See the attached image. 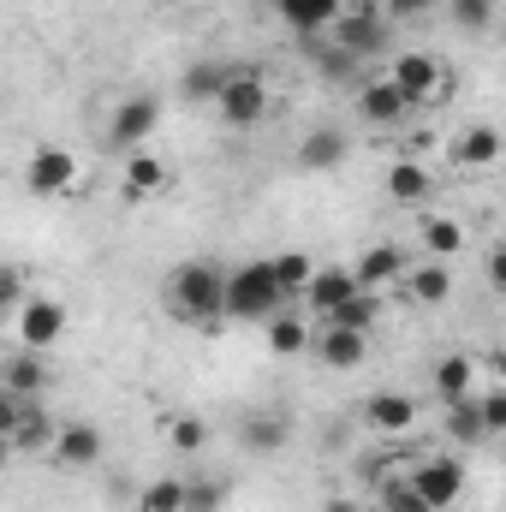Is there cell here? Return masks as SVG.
<instances>
[{"instance_id": "1", "label": "cell", "mask_w": 506, "mask_h": 512, "mask_svg": "<svg viewBox=\"0 0 506 512\" xmlns=\"http://www.w3.org/2000/svg\"><path fill=\"white\" fill-rule=\"evenodd\" d=\"M221 298H227V268L221 262H209V256H191V262H179L173 274H167V310L179 316V322H221L227 310H221Z\"/></svg>"}, {"instance_id": "2", "label": "cell", "mask_w": 506, "mask_h": 512, "mask_svg": "<svg viewBox=\"0 0 506 512\" xmlns=\"http://www.w3.org/2000/svg\"><path fill=\"white\" fill-rule=\"evenodd\" d=\"M286 304H292V298L280 292V280H274L268 256L227 268V298H221V310H227L233 322H268V316H274V310H286Z\"/></svg>"}, {"instance_id": "3", "label": "cell", "mask_w": 506, "mask_h": 512, "mask_svg": "<svg viewBox=\"0 0 506 512\" xmlns=\"http://www.w3.org/2000/svg\"><path fill=\"white\" fill-rule=\"evenodd\" d=\"M399 96H405V108L411 114H423V108H441L447 102V90H453V78H447V66L435 60V54H423V48H405V54H393V66L381 72Z\"/></svg>"}, {"instance_id": "4", "label": "cell", "mask_w": 506, "mask_h": 512, "mask_svg": "<svg viewBox=\"0 0 506 512\" xmlns=\"http://www.w3.org/2000/svg\"><path fill=\"white\" fill-rule=\"evenodd\" d=\"M209 108H215V120L227 131H256L274 114V84L262 72H251V66H233V78L221 84V96Z\"/></svg>"}, {"instance_id": "5", "label": "cell", "mask_w": 506, "mask_h": 512, "mask_svg": "<svg viewBox=\"0 0 506 512\" xmlns=\"http://www.w3.org/2000/svg\"><path fill=\"white\" fill-rule=\"evenodd\" d=\"M399 477L411 483V495L429 512H453L465 501V465H459L453 453H423V459H411Z\"/></svg>"}, {"instance_id": "6", "label": "cell", "mask_w": 506, "mask_h": 512, "mask_svg": "<svg viewBox=\"0 0 506 512\" xmlns=\"http://www.w3.org/2000/svg\"><path fill=\"white\" fill-rule=\"evenodd\" d=\"M328 36H334V42H340L352 60H364V66H370V60H381V54H387V42H393V24L381 18L376 6H340V18L328 24Z\"/></svg>"}, {"instance_id": "7", "label": "cell", "mask_w": 506, "mask_h": 512, "mask_svg": "<svg viewBox=\"0 0 506 512\" xmlns=\"http://www.w3.org/2000/svg\"><path fill=\"white\" fill-rule=\"evenodd\" d=\"M78 179H84V167H78L72 149H60V143L30 149V167H24L30 197H66V191H78Z\"/></svg>"}, {"instance_id": "8", "label": "cell", "mask_w": 506, "mask_h": 512, "mask_svg": "<svg viewBox=\"0 0 506 512\" xmlns=\"http://www.w3.org/2000/svg\"><path fill=\"white\" fill-rule=\"evenodd\" d=\"M12 316H18V346H24V352H48V346H60V334H66V304H60V298L24 292Z\"/></svg>"}, {"instance_id": "9", "label": "cell", "mask_w": 506, "mask_h": 512, "mask_svg": "<svg viewBox=\"0 0 506 512\" xmlns=\"http://www.w3.org/2000/svg\"><path fill=\"white\" fill-rule=\"evenodd\" d=\"M161 126V96H149V90H137L126 96L120 108H114V120H108V149H143L149 143V131Z\"/></svg>"}, {"instance_id": "10", "label": "cell", "mask_w": 506, "mask_h": 512, "mask_svg": "<svg viewBox=\"0 0 506 512\" xmlns=\"http://www.w3.org/2000/svg\"><path fill=\"white\" fill-rule=\"evenodd\" d=\"M417 417H423V399H411V393H399V387H381V393L364 399V429H376V435H387V441L411 435Z\"/></svg>"}, {"instance_id": "11", "label": "cell", "mask_w": 506, "mask_h": 512, "mask_svg": "<svg viewBox=\"0 0 506 512\" xmlns=\"http://www.w3.org/2000/svg\"><path fill=\"white\" fill-rule=\"evenodd\" d=\"M102 429L96 423H54V441H48V453H54V465H66V471H90V465H102Z\"/></svg>"}, {"instance_id": "12", "label": "cell", "mask_w": 506, "mask_h": 512, "mask_svg": "<svg viewBox=\"0 0 506 512\" xmlns=\"http://www.w3.org/2000/svg\"><path fill=\"white\" fill-rule=\"evenodd\" d=\"M358 292V280H352V268L346 262H316V274L304 280V292H298V310H310V316H328L340 298H352Z\"/></svg>"}, {"instance_id": "13", "label": "cell", "mask_w": 506, "mask_h": 512, "mask_svg": "<svg viewBox=\"0 0 506 512\" xmlns=\"http://www.w3.org/2000/svg\"><path fill=\"white\" fill-rule=\"evenodd\" d=\"M364 352H370V334H352V328H334V322H322V328L310 334V358H316L322 370H358Z\"/></svg>"}, {"instance_id": "14", "label": "cell", "mask_w": 506, "mask_h": 512, "mask_svg": "<svg viewBox=\"0 0 506 512\" xmlns=\"http://www.w3.org/2000/svg\"><path fill=\"white\" fill-rule=\"evenodd\" d=\"M120 185H126L131 203H149V197H161V191L173 185V167H167L155 149H126V161H120Z\"/></svg>"}, {"instance_id": "15", "label": "cell", "mask_w": 506, "mask_h": 512, "mask_svg": "<svg viewBox=\"0 0 506 512\" xmlns=\"http://www.w3.org/2000/svg\"><path fill=\"white\" fill-rule=\"evenodd\" d=\"M346 268H352L358 292H381V286H399V280H405L411 251H405V245H370V251L358 256V262H346Z\"/></svg>"}, {"instance_id": "16", "label": "cell", "mask_w": 506, "mask_h": 512, "mask_svg": "<svg viewBox=\"0 0 506 512\" xmlns=\"http://www.w3.org/2000/svg\"><path fill=\"white\" fill-rule=\"evenodd\" d=\"M358 114H364V126H405L411 120V108H405V96L387 84V78H358Z\"/></svg>"}, {"instance_id": "17", "label": "cell", "mask_w": 506, "mask_h": 512, "mask_svg": "<svg viewBox=\"0 0 506 512\" xmlns=\"http://www.w3.org/2000/svg\"><path fill=\"white\" fill-rule=\"evenodd\" d=\"M447 161H453L459 173H489V167L501 161V131L495 126H465L447 143Z\"/></svg>"}, {"instance_id": "18", "label": "cell", "mask_w": 506, "mask_h": 512, "mask_svg": "<svg viewBox=\"0 0 506 512\" xmlns=\"http://www.w3.org/2000/svg\"><path fill=\"white\" fill-rule=\"evenodd\" d=\"M346 155H352V137L340 126H316V131H304V143H298V167H310V173H334Z\"/></svg>"}, {"instance_id": "19", "label": "cell", "mask_w": 506, "mask_h": 512, "mask_svg": "<svg viewBox=\"0 0 506 512\" xmlns=\"http://www.w3.org/2000/svg\"><path fill=\"white\" fill-rule=\"evenodd\" d=\"M262 328V340H268V352L274 358H298V352H310V322L298 316V304H286V310H274L268 322H256Z\"/></svg>"}, {"instance_id": "20", "label": "cell", "mask_w": 506, "mask_h": 512, "mask_svg": "<svg viewBox=\"0 0 506 512\" xmlns=\"http://www.w3.org/2000/svg\"><path fill=\"white\" fill-rule=\"evenodd\" d=\"M286 435H292V429H286L280 411H245V417H239V447L256 453V459H274V453L286 447Z\"/></svg>"}, {"instance_id": "21", "label": "cell", "mask_w": 506, "mask_h": 512, "mask_svg": "<svg viewBox=\"0 0 506 512\" xmlns=\"http://www.w3.org/2000/svg\"><path fill=\"white\" fill-rule=\"evenodd\" d=\"M48 387V358L42 352H12L6 364H0V393H12V399H36Z\"/></svg>"}, {"instance_id": "22", "label": "cell", "mask_w": 506, "mask_h": 512, "mask_svg": "<svg viewBox=\"0 0 506 512\" xmlns=\"http://www.w3.org/2000/svg\"><path fill=\"white\" fill-rule=\"evenodd\" d=\"M233 78V66L227 60H191L185 72H179V102H191V108H209L215 96H221V84Z\"/></svg>"}, {"instance_id": "23", "label": "cell", "mask_w": 506, "mask_h": 512, "mask_svg": "<svg viewBox=\"0 0 506 512\" xmlns=\"http://www.w3.org/2000/svg\"><path fill=\"white\" fill-rule=\"evenodd\" d=\"M268 6L286 18V30H292V36H322V30L340 18V6H346V0H268Z\"/></svg>"}, {"instance_id": "24", "label": "cell", "mask_w": 506, "mask_h": 512, "mask_svg": "<svg viewBox=\"0 0 506 512\" xmlns=\"http://www.w3.org/2000/svg\"><path fill=\"white\" fill-rule=\"evenodd\" d=\"M405 292H411V304L435 310V304L453 298V268H447V262H411V268H405Z\"/></svg>"}, {"instance_id": "25", "label": "cell", "mask_w": 506, "mask_h": 512, "mask_svg": "<svg viewBox=\"0 0 506 512\" xmlns=\"http://www.w3.org/2000/svg\"><path fill=\"white\" fill-rule=\"evenodd\" d=\"M429 387H435V399H441V405H447V399L477 393V358H471V352H447V358L429 370Z\"/></svg>"}, {"instance_id": "26", "label": "cell", "mask_w": 506, "mask_h": 512, "mask_svg": "<svg viewBox=\"0 0 506 512\" xmlns=\"http://www.w3.org/2000/svg\"><path fill=\"white\" fill-rule=\"evenodd\" d=\"M298 48L316 60V72H322V78H364V60H352L328 30H322V36H298Z\"/></svg>"}, {"instance_id": "27", "label": "cell", "mask_w": 506, "mask_h": 512, "mask_svg": "<svg viewBox=\"0 0 506 512\" xmlns=\"http://www.w3.org/2000/svg\"><path fill=\"white\" fill-rule=\"evenodd\" d=\"M429 191H435V179H429V167L423 161H393L387 167V197L393 203H405V209H417V203H429Z\"/></svg>"}, {"instance_id": "28", "label": "cell", "mask_w": 506, "mask_h": 512, "mask_svg": "<svg viewBox=\"0 0 506 512\" xmlns=\"http://www.w3.org/2000/svg\"><path fill=\"white\" fill-rule=\"evenodd\" d=\"M417 239H423V256H429V262L465 256V227H459L453 215H423V221H417Z\"/></svg>"}, {"instance_id": "29", "label": "cell", "mask_w": 506, "mask_h": 512, "mask_svg": "<svg viewBox=\"0 0 506 512\" xmlns=\"http://www.w3.org/2000/svg\"><path fill=\"white\" fill-rule=\"evenodd\" d=\"M48 441H54V423H48V411H42L36 399H24V405H18V423H12V435H6V447H18V453H48Z\"/></svg>"}, {"instance_id": "30", "label": "cell", "mask_w": 506, "mask_h": 512, "mask_svg": "<svg viewBox=\"0 0 506 512\" xmlns=\"http://www.w3.org/2000/svg\"><path fill=\"white\" fill-rule=\"evenodd\" d=\"M376 316H381V298H376V292H352V298H340L322 322L352 328V334H370V328H376Z\"/></svg>"}, {"instance_id": "31", "label": "cell", "mask_w": 506, "mask_h": 512, "mask_svg": "<svg viewBox=\"0 0 506 512\" xmlns=\"http://www.w3.org/2000/svg\"><path fill=\"white\" fill-rule=\"evenodd\" d=\"M447 435H453L459 447H483V441H489V435H483L477 393H465V399H447Z\"/></svg>"}, {"instance_id": "32", "label": "cell", "mask_w": 506, "mask_h": 512, "mask_svg": "<svg viewBox=\"0 0 506 512\" xmlns=\"http://www.w3.org/2000/svg\"><path fill=\"white\" fill-rule=\"evenodd\" d=\"M268 268H274V280H280V292L298 304V292H304V280L316 274V256L310 251H280V256H268Z\"/></svg>"}, {"instance_id": "33", "label": "cell", "mask_w": 506, "mask_h": 512, "mask_svg": "<svg viewBox=\"0 0 506 512\" xmlns=\"http://www.w3.org/2000/svg\"><path fill=\"white\" fill-rule=\"evenodd\" d=\"M137 512H185V477H149L137 495Z\"/></svg>"}, {"instance_id": "34", "label": "cell", "mask_w": 506, "mask_h": 512, "mask_svg": "<svg viewBox=\"0 0 506 512\" xmlns=\"http://www.w3.org/2000/svg\"><path fill=\"white\" fill-rule=\"evenodd\" d=\"M227 507V477H185V512H221Z\"/></svg>"}, {"instance_id": "35", "label": "cell", "mask_w": 506, "mask_h": 512, "mask_svg": "<svg viewBox=\"0 0 506 512\" xmlns=\"http://www.w3.org/2000/svg\"><path fill=\"white\" fill-rule=\"evenodd\" d=\"M167 447L173 453H203L209 447V423L203 417H173L167 423Z\"/></svg>"}, {"instance_id": "36", "label": "cell", "mask_w": 506, "mask_h": 512, "mask_svg": "<svg viewBox=\"0 0 506 512\" xmlns=\"http://www.w3.org/2000/svg\"><path fill=\"white\" fill-rule=\"evenodd\" d=\"M477 411H483V435H489V441L506 435V387H483V393H477Z\"/></svg>"}, {"instance_id": "37", "label": "cell", "mask_w": 506, "mask_h": 512, "mask_svg": "<svg viewBox=\"0 0 506 512\" xmlns=\"http://www.w3.org/2000/svg\"><path fill=\"white\" fill-rule=\"evenodd\" d=\"M376 495H381V507H376V512H429L423 501H417V495H411V483H405V477H387Z\"/></svg>"}, {"instance_id": "38", "label": "cell", "mask_w": 506, "mask_h": 512, "mask_svg": "<svg viewBox=\"0 0 506 512\" xmlns=\"http://www.w3.org/2000/svg\"><path fill=\"white\" fill-rule=\"evenodd\" d=\"M447 6L465 30H489V18H495V0H447Z\"/></svg>"}, {"instance_id": "39", "label": "cell", "mask_w": 506, "mask_h": 512, "mask_svg": "<svg viewBox=\"0 0 506 512\" xmlns=\"http://www.w3.org/2000/svg\"><path fill=\"white\" fill-rule=\"evenodd\" d=\"M429 6H441V0H381V18L393 24V18H423Z\"/></svg>"}, {"instance_id": "40", "label": "cell", "mask_w": 506, "mask_h": 512, "mask_svg": "<svg viewBox=\"0 0 506 512\" xmlns=\"http://www.w3.org/2000/svg\"><path fill=\"white\" fill-rule=\"evenodd\" d=\"M18 298H24V280H18V268H0V316H6V310H18Z\"/></svg>"}, {"instance_id": "41", "label": "cell", "mask_w": 506, "mask_h": 512, "mask_svg": "<svg viewBox=\"0 0 506 512\" xmlns=\"http://www.w3.org/2000/svg\"><path fill=\"white\" fill-rule=\"evenodd\" d=\"M18 405H24V399L0 393V441H6V435H12V423H18Z\"/></svg>"}, {"instance_id": "42", "label": "cell", "mask_w": 506, "mask_h": 512, "mask_svg": "<svg viewBox=\"0 0 506 512\" xmlns=\"http://www.w3.org/2000/svg\"><path fill=\"white\" fill-rule=\"evenodd\" d=\"M322 512H364V501H352V495H328Z\"/></svg>"}, {"instance_id": "43", "label": "cell", "mask_w": 506, "mask_h": 512, "mask_svg": "<svg viewBox=\"0 0 506 512\" xmlns=\"http://www.w3.org/2000/svg\"><path fill=\"white\" fill-rule=\"evenodd\" d=\"M489 280H495V286L506 280V251H489Z\"/></svg>"}, {"instance_id": "44", "label": "cell", "mask_w": 506, "mask_h": 512, "mask_svg": "<svg viewBox=\"0 0 506 512\" xmlns=\"http://www.w3.org/2000/svg\"><path fill=\"white\" fill-rule=\"evenodd\" d=\"M352 6H376V12H381V0H352Z\"/></svg>"}]
</instances>
